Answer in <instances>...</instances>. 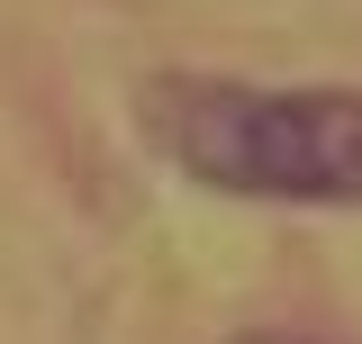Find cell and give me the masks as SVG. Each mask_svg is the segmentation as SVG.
I'll return each instance as SVG.
<instances>
[{"instance_id":"cell-1","label":"cell","mask_w":362,"mask_h":344,"mask_svg":"<svg viewBox=\"0 0 362 344\" xmlns=\"http://www.w3.org/2000/svg\"><path fill=\"white\" fill-rule=\"evenodd\" d=\"M136 127L190 181L245 200H362V91L308 82H218V73H154L136 91Z\"/></svg>"},{"instance_id":"cell-2","label":"cell","mask_w":362,"mask_h":344,"mask_svg":"<svg viewBox=\"0 0 362 344\" xmlns=\"http://www.w3.org/2000/svg\"><path fill=\"white\" fill-rule=\"evenodd\" d=\"M226 344H326V336H290V326H245V336H226Z\"/></svg>"}]
</instances>
